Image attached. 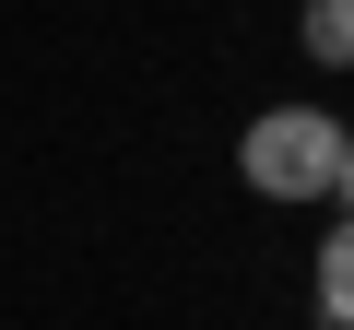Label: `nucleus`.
<instances>
[{"label": "nucleus", "mask_w": 354, "mask_h": 330, "mask_svg": "<svg viewBox=\"0 0 354 330\" xmlns=\"http://www.w3.org/2000/svg\"><path fill=\"white\" fill-rule=\"evenodd\" d=\"M295 36L319 71H354V0H295Z\"/></svg>", "instance_id": "3"}, {"label": "nucleus", "mask_w": 354, "mask_h": 330, "mask_svg": "<svg viewBox=\"0 0 354 330\" xmlns=\"http://www.w3.org/2000/svg\"><path fill=\"white\" fill-rule=\"evenodd\" d=\"M330 201H342V213H354V142H342V177H330Z\"/></svg>", "instance_id": "4"}, {"label": "nucleus", "mask_w": 354, "mask_h": 330, "mask_svg": "<svg viewBox=\"0 0 354 330\" xmlns=\"http://www.w3.org/2000/svg\"><path fill=\"white\" fill-rule=\"evenodd\" d=\"M307 295H319V318H330V330H354V213L319 236V260H307Z\"/></svg>", "instance_id": "2"}, {"label": "nucleus", "mask_w": 354, "mask_h": 330, "mask_svg": "<svg viewBox=\"0 0 354 330\" xmlns=\"http://www.w3.org/2000/svg\"><path fill=\"white\" fill-rule=\"evenodd\" d=\"M342 118H319V106H260L248 118V142H236V177L260 189V201H330V177H342Z\"/></svg>", "instance_id": "1"}]
</instances>
